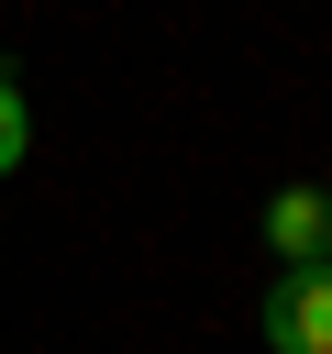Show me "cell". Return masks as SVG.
<instances>
[{"label":"cell","instance_id":"obj_1","mask_svg":"<svg viewBox=\"0 0 332 354\" xmlns=\"http://www.w3.org/2000/svg\"><path fill=\"white\" fill-rule=\"evenodd\" d=\"M255 332H266V354H332V254L321 266H277Z\"/></svg>","mask_w":332,"mask_h":354},{"label":"cell","instance_id":"obj_2","mask_svg":"<svg viewBox=\"0 0 332 354\" xmlns=\"http://www.w3.org/2000/svg\"><path fill=\"white\" fill-rule=\"evenodd\" d=\"M266 243H277V266H321L332 254V199L321 188H277L266 199Z\"/></svg>","mask_w":332,"mask_h":354},{"label":"cell","instance_id":"obj_3","mask_svg":"<svg viewBox=\"0 0 332 354\" xmlns=\"http://www.w3.org/2000/svg\"><path fill=\"white\" fill-rule=\"evenodd\" d=\"M22 155H33V100L0 77V177H22Z\"/></svg>","mask_w":332,"mask_h":354},{"label":"cell","instance_id":"obj_4","mask_svg":"<svg viewBox=\"0 0 332 354\" xmlns=\"http://www.w3.org/2000/svg\"><path fill=\"white\" fill-rule=\"evenodd\" d=\"M321 199H332V188H321Z\"/></svg>","mask_w":332,"mask_h":354}]
</instances>
